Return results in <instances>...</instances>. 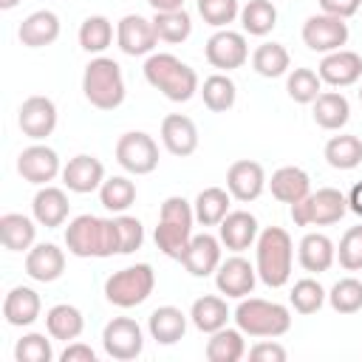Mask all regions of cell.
<instances>
[{
    "label": "cell",
    "mask_w": 362,
    "mask_h": 362,
    "mask_svg": "<svg viewBox=\"0 0 362 362\" xmlns=\"http://www.w3.org/2000/svg\"><path fill=\"white\" fill-rule=\"evenodd\" d=\"M294 240L283 226H266L255 240V269L269 288H280L291 280Z\"/></svg>",
    "instance_id": "6da1fadb"
},
{
    "label": "cell",
    "mask_w": 362,
    "mask_h": 362,
    "mask_svg": "<svg viewBox=\"0 0 362 362\" xmlns=\"http://www.w3.org/2000/svg\"><path fill=\"white\" fill-rule=\"evenodd\" d=\"M65 246L76 257H113V255H119L116 218L76 215L65 229Z\"/></svg>",
    "instance_id": "7a4b0ae2"
},
{
    "label": "cell",
    "mask_w": 362,
    "mask_h": 362,
    "mask_svg": "<svg viewBox=\"0 0 362 362\" xmlns=\"http://www.w3.org/2000/svg\"><path fill=\"white\" fill-rule=\"evenodd\" d=\"M144 79L170 102H189L198 93V74L175 54H150L144 59Z\"/></svg>",
    "instance_id": "3957f363"
},
{
    "label": "cell",
    "mask_w": 362,
    "mask_h": 362,
    "mask_svg": "<svg viewBox=\"0 0 362 362\" xmlns=\"http://www.w3.org/2000/svg\"><path fill=\"white\" fill-rule=\"evenodd\" d=\"M192 223H195V209L187 198H181V195L164 198V204L158 209L156 235H153L158 252L173 260H181V255L187 252V246L192 240Z\"/></svg>",
    "instance_id": "277c9868"
},
{
    "label": "cell",
    "mask_w": 362,
    "mask_h": 362,
    "mask_svg": "<svg viewBox=\"0 0 362 362\" xmlns=\"http://www.w3.org/2000/svg\"><path fill=\"white\" fill-rule=\"evenodd\" d=\"M232 317L246 337H260V339L283 337L291 328V311L283 303H272L260 297H243Z\"/></svg>",
    "instance_id": "5b68a950"
},
{
    "label": "cell",
    "mask_w": 362,
    "mask_h": 362,
    "mask_svg": "<svg viewBox=\"0 0 362 362\" xmlns=\"http://www.w3.org/2000/svg\"><path fill=\"white\" fill-rule=\"evenodd\" d=\"M82 93L96 110H116L124 102L122 65L110 57H93L82 74Z\"/></svg>",
    "instance_id": "8992f818"
},
{
    "label": "cell",
    "mask_w": 362,
    "mask_h": 362,
    "mask_svg": "<svg viewBox=\"0 0 362 362\" xmlns=\"http://www.w3.org/2000/svg\"><path fill=\"white\" fill-rule=\"evenodd\" d=\"M156 288V272L150 263H136L127 269L113 272L105 280V300L116 308H136L141 305Z\"/></svg>",
    "instance_id": "52a82bcc"
},
{
    "label": "cell",
    "mask_w": 362,
    "mask_h": 362,
    "mask_svg": "<svg viewBox=\"0 0 362 362\" xmlns=\"http://www.w3.org/2000/svg\"><path fill=\"white\" fill-rule=\"evenodd\" d=\"M345 212H348V195H342L334 187H322L317 192H308L303 201L291 204L294 226H331L339 223Z\"/></svg>",
    "instance_id": "ba28073f"
},
{
    "label": "cell",
    "mask_w": 362,
    "mask_h": 362,
    "mask_svg": "<svg viewBox=\"0 0 362 362\" xmlns=\"http://www.w3.org/2000/svg\"><path fill=\"white\" fill-rule=\"evenodd\" d=\"M116 161L130 175H147L158 167V144L144 130L122 133L116 141Z\"/></svg>",
    "instance_id": "9c48e42d"
},
{
    "label": "cell",
    "mask_w": 362,
    "mask_h": 362,
    "mask_svg": "<svg viewBox=\"0 0 362 362\" xmlns=\"http://www.w3.org/2000/svg\"><path fill=\"white\" fill-rule=\"evenodd\" d=\"M102 348L110 359L119 362H130L144 351V334L141 325L130 317H113L105 328H102Z\"/></svg>",
    "instance_id": "30bf717a"
},
{
    "label": "cell",
    "mask_w": 362,
    "mask_h": 362,
    "mask_svg": "<svg viewBox=\"0 0 362 362\" xmlns=\"http://www.w3.org/2000/svg\"><path fill=\"white\" fill-rule=\"evenodd\" d=\"M204 57L212 68H218L221 74H229L240 65H246L249 59V45H246V37L240 31H232V28H218L206 45H204Z\"/></svg>",
    "instance_id": "8fae6325"
},
{
    "label": "cell",
    "mask_w": 362,
    "mask_h": 362,
    "mask_svg": "<svg viewBox=\"0 0 362 362\" xmlns=\"http://www.w3.org/2000/svg\"><path fill=\"white\" fill-rule=\"evenodd\" d=\"M303 42L308 51H317V54H331V51H339L345 42H348V23L342 17H334V14H311L305 23H303Z\"/></svg>",
    "instance_id": "7c38bea8"
},
{
    "label": "cell",
    "mask_w": 362,
    "mask_h": 362,
    "mask_svg": "<svg viewBox=\"0 0 362 362\" xmlns=\"http://www.w3.org/2000/svg\"><path fill=\"white\" fill-rule=\"evenodd\" d=\"M116 42H119L122 54H127V57H150L158 45L153 20H147L141 14H124L116 25Z\"/></svg>",
    "instance_id": "4fadbf2b"
},
{
    "label": "cell",
    "mask_w": 362,
    "mask_h": 362,
    "mask_svg": "<svg viewBox=\"0 0 362 362\" xmlns=\"http://www.w3.org/2000/svg\"><path fill=\"white\" fill-rule=\"evenodd\" d=\"M255 283H257V269L246 257H240L238 252L232 257L221 260V266L215 269V286H218V291L226 294V297H232V300L249 297L252 288H255Z\"/></svg>",
    "instance_id": "5bb4252c"
},
{
    "label": "cell",
    "mask_w": 362,
    "mask_h": 362,
    "mask_svg": "<svg viewBox=\"0 0 362 362\" xmlns=\"http://www.w3.org/2000/svg\"><path fill=\"white\" fill-rule=\"evenodd\" d=\"M17 124H20L23 136L42 141L57 127V105L48 96H28L17 110Z\"/></svg>",
    "instance_id": "9a60e30c"
},
{
    "label": "cell",
    "mask_w": 362,
    "mask_h": 362,
    "mask_svg": "<svg viewBox=\"0 0 362 362\" xmlns=\"http://www.w3.org/2000/svg\"><path fill=\"white\" fill-rule=\"evenodd\" d=\"M17 173L23 175V181L45 187L48 181H54L57 175H62V164L59 156L45 147V144H31L17 156Z\"/></svg>",
    "instance_id": "2e32d148"
},
{
    "label": "cell",
    "mask_w": 362,
    "mask_h": 362,
    "mask_svg": "<svg viewBox=\"0 0 362 362\" xmlns=\"http://www.w3.org/2000/svg\"><path fill=\"white\" fill-rule=\"evenodd\" d=\"M266 184H269V181H266L263 167H260L257 161H252V158H240V161H235V164L226 170V189H229V195H232L235 201H240V204L257 201V198L263 195Z\"/></svg>",
    "instance_id": "e0dca14e"
},
{
    "label": "cell",
    "mask_w": 362,
    "mask_h": 362,
    "mask_svg": "<svg viewBox=\"0 0 362 362\" xmlns=\"http://www.w3.org/2000/svg\"><path fill=\"white\" fill-rule=\"evenodd\" d=\"M317 74L325 85L331 88H348V85H356L359 76H362V57L356 51H348V48H339V51H331L320 59L317 65Z\"/></svg>",
    "instance_id": "ac0fdd59"
},
{
    "label": "cell",
    "mask_w": 362,
    "mask_h": 362,
    "mask_svg": "<svg viewBox=\"0 0 362 362\" xmlns=\"http://www.w3.org/2000/svg\"><path fill=\"white\" fill-rule=\"evenodd\" d=\"M102 181H105V167L96 156L79 153V156L68 158V164L62 167V184L68 187V192L88 195V192L99 189Z\"/></svg>",
    "instance_id": "d6986e66"
},
{
    "label": "cell",
    "mask_w": 362,
    "mask_h": 362,
    "mask_svg": "<svg viewBox=\"0 0 362 362\" xmlns=\"http://www.w3.org/2000/svg\"><path fill=\"white\" fill-rule=\"evenodd\" d=\"M221 238L209 235V232H201V235H192L187 252L181 255V263L184 269L192 274V277H209L215 274V269L221 266Z\"/></svg>",
    "instance_id": "ffe728a7"
},
{
    "label": "cell",
    "mask_w": 362,
    "mask_h": 362,
    "mask_svg": "<svg viewBox=\"0 0 362 362\" xmlns=\"http://www.w3.org/2000/svg\"><path fill=\"white\" fill-rule=\"evenodd\" d=\"M161 144L167 147L170 156L187 158L198 150V127L189 116L184 113H170L161 122Z\"/></svg>",
    "instance_id": "44dd1931"
},
{
    "label": "cell",
    "mask_w": 362,
    "mask_h": 362,
    "mask_svg": "<svg viewBox=\"0 0 362 362\" xmlns=\"http://www.w3.org/2000/svg\"><path fill=\"white\" fill-rule=\"evenodd\" d=\"M260 229H257V218L246 209H235L229 212L221 223H218V238L229 252H246L249 246H255Z\"/></svg>",
    "instance_id": "7402d4cb"
},
{
    "label": "cell",
    "mask_w": 362,
    "mask_h": 362,
    "mask_svg": "<svg viewBox=\"0 0 362 362\" xmlns=\"http://www.w3.org/2000/svg\"><path fill=\"white\" fill-rule=\"evenodd\" d=\"M65 272V252L57 243H37L25 252V274L37 283H54Z\"/></svg>",
    "instance_id": "603a6c76"
},
{
    "label": "cell",
    "mask_w": 362,
    "mask_h": 362,
    "mask_svg": "<svg viewBox=\"0 0 362 362\" xmlns=\"http://www.w3.org/2000/svg\"><path fill=\"white\" fill-rule=\"evenodd\" d=\"M68 212H71V204H68V195L65 189L59 187H40L34 201H31V215L40 226L45 229H57L68 221Z\"/></svg>",
    "instance_id": "cb8c5ba5"
},
{
    "label": "cell",
    "mask_w": 362,
    "mask_h": 362,
    "mask_svg": "<svg viewBox=\"0 0 362 362\" xmlns=\"http://www.w3.org/2000/svg\"><path fill=\"white\" fill-rule=\"evenodd\" d=\"M297 260H300V266H303L305 272L322 274V272H328V269L334 266V260H337V246H334V240H331L328 235H322V232H308V235H303V240L297 243Z\"/></svg>",
    "instance_id": "d4e9b609"
},
{
    "label": "cell",
    "mask_w": 362,
    "mask_h": 362,
    "mask_svg": "<svg viewBox=\"0 0 362 362\" xmlns=\"http://www.w3.org/2000/svg\"><path fill=\"white\" fill-rule=\"evenodd\" d=\"M40 311H42V300H40V294H37L34 288H28V286H14V288L6 294V300H3V317H6V322L14 325V328L31 325V322L40 317Z\"/></svg>",
    "instance_id": "484cf974"
},
{
    "label": "cell",
    "mask_w": 362,
    "mask_h": 362,
    "mask_svg": "<svg viewBox=\"0 0 362 362\" xmlns=\"http://www.w3.org/2000/svg\"><path fill=\"white\" fill-rule=\"evenodd\" d=\"M17 37L25 48H45V45L57 42V37H59V17L48 8H40L20 23Z\"/></svg>",
    "instance_id": "4316f807"
},
{
    "label": "cell",
    "mask_w": 362,
    "mask_h": 362,
    "mask_svg": "<svg viewBox=\"0 0 362 362\" xmlns=\"http://www.w3.org/2000/svg\"><path fill=\"white\" fill-rule=\"evenodd\" d=\"M269 189H272V195H274L280 204H288V206H291V204L303 201V198L311 192V178H308L305 170L288 164V167H280V170L272 173Z\"/></svg>",
    "instance_id": "83f0119b"
},
{
    "label": "cell",
    "mask_w": 362,
    "mask_h": 362,
    "mask_svg": "<svg viewBox=\"0 0 362 362\" xmlns=\"http://www.w3.org/2000/svg\"><path fill=\"white\" fill-rule=\"evenodd\" d=\"M147 331L158 345H175L187 334V314L175 305H158L147 317Z\"/></svg>",
    "instance_id": "f1b7e54d"
},
{
    "label": "cell",
    "mask_w": 362,
    "mask_h": 362,
    "mask_svg": "<svg viewBox=\"0 0 362 362\" xmlns=\"http://www.w3.org/2000/svg\"><path fill=\"white\" fill-rule=\"evenodd\" d=\"M45 331L51 334V339L74 342L85 331V317H82V311L76 305L57 303V305H51L45 311Z\"/></svg>",
    "instance_id": "f546056e"
},
{
    "label": "cell",
    "mask_w": 362,
    "mask_h": 362,
    "mask_svg": "<svg viewBox=\"0 0 362 362\" xmlns=\"http://www.w3.org/2000/svg\"><path fill=\"white\" fill-rule=\"evenodd\" d=\"M311 105H314V110H311L314 122L322 130H342L351 119V105L339 90H322Z\"/></svg>",
    "instance_id": "4dcf8cb0"
},
{
    "label": "cell",
    "mask_w": 362,
    "mask_h": 362,
    "mask_svg": "<svg viewBox=\"0 0 362 362\" xmlns=\"http://www.w3.org/2000/svg\"><path fill=\"white\" fill-rule=\"evenodd\" d=\"M37 221L23 212H6L0 215V238L8 252H28L37 238Z\"/></svg>",
    "instance_id": "1f68e13d"
},
{
    "label": "cell",
    "mask_w": 362,
    "mask_h": 362,
    "mask_svg": "<svg viewBox=\"0 0 362 362\" xmlns=\"http://www.w3.org/2000/svg\"><path fill=\"white\" fill-rule=\"evenodd\" d=\"M246 334L240 328H218L206 339V359L209 362H238L246 356Z\"/></svg>",
    "instance_id": "d6a6232c"
},
{
    "label": "cell",
    "mask_w": 362,
    "mask_h": 362,
    "mask_svg": "<svg viewBox=\"0 0 362 362\" xmlns=\"http://www.w3.org/2000/svg\"><path fill=\"white\" fill-rule=\"evenodd\" d=\"M229 204H232V195L229 189H221V187H206L195 195L192 201V209H195V221L201 226H218L226 215H229Z\"/></svg>",
    "instance_id": "836d02e7"
},
{
    "label": "cell",
    "mask_w": 362,
    "mask_h": 362,
    "mask_svg": "<svg viewBox=\"0 0 362 362\" xmlns=\"http://www.w3.org/2000/svg\"><path fill=\"white\" fill-rule=\"evenodd\" d=\"M229 308H226V300L223 297H215V294H204L192 303L189 308V320L192 325L201 331V334H212L218 328H223L229 322Z\"/></svg>",
    "instance_id": "e575fe53"
},
{
    "label": "cell",
    "mask_w": 362,
    "mask_h": 362,
    "mask_svg": "<svg viewBox=\"0 0 362 362\" xmlns=\"http://www.w3.org/2000/svg\"><path fill=\"white\" fill-rule=\"evenodd\" d=\"M322 156H325V161L334 170H354V167L362 164V139L359 136H351V133L331 136L325 141Z\"/></svg>",
    "instance_id": "d590c367"
},
{
    "label": "cell",
    "mask_w": 362,
    "mask_h": 362,
    "mask_svg": "<svg viewBox=\"0 0 362 362\" xmlns=\"http://www.w3.org/2000/svg\"><path fill=\"white\" fill-rule=\"evenodd\" d=\"M252 68H255V74H260L266 79H277V76L288 74L291 57H288L286 45H280V42H263L252 54Z\"/></svg>",
    "instance_id": "8d00e7d4"
},
{
    "label": "cell",
    "mask_w": 362,
    "mask_h": 362,
    "mask_svg": "<svg viewBox=\"0 0 362 362\" xmlns=\"http://www.w3.org/2000/svg\"><path fill=\"white\" fill-rule=\"evenodd\" d=\"M198 93H201L204 105H206L212 113H226V110L235 105V99H238L235 82H232L226 74H221V71L212 74V76H206L204 85L198 88Z\"/></svg>",
    "instance_id": "74e56055"
},
{
    "label": "cell",
    "mask_w": 362,
    "mask_h": 362,
    "mask_svg": "<svg viewBox=\"0 0 362 362\" xmlns=\"http://www.w3.org/2000/svg\"><path fill=\"white\" fill-rule=\"evenodd\" d=\"M240 25H243V34L266 37L277 25L274 3L272 0H249L246 6H240Z\"/></svg>",
    "instance_id": "f35d334b"
},
{
    "label": "cell",
    "mask_w": 362,
    "mask_h": 362,
    "mask_svg": "<svg viewBox=\"0 0 362 362\" xmlns=\"http://www.w3.org/2000/svg\"><path fill=\"white\" fill-rule=\"evenodd\" d=\"M99 201L107 212H127L136 201V184L127 175H110L99 187Z\"/></svg>",
    "instance_id": "ab89813d"
},
{
    "label": "cell",
    "mask_w": 362,
    "mask_h": 362,
    "mask_svg": "<svg viewBox=\"0 0 362 362\" xmlns=\"http://www.w3.org/2000/svg\"><path fill=\"white\" fill-rule=\"evenodd\" d=\"M153 28H156V37L161 42L178 45L192 34V17L184 8H178V11H156L153 14Z\"/></svg>",
    "instance_id": "60d3db41"
},
{
    "label": "cell",
    "mask_w": 362,
    "mask_h": 362,
    "mask_svg": "<svg viewBox=\"0 0 362 362\" xmlns=\"http://www.w3.org/2000/svg\"><path fill=\"white\" fill-rule=\"evenodd\" d=\"M113 42V23L105 14H90L79 25V45L88 54H102Z\"/></svg>",
    "instance_id": "b9f144b4"
},
{
    "label": "cell",
    "mask_w": 362,
    "mask_h": 362,
    "mask_svg": "<svg viewBox=\"0 0 362 362\" xmlns=\"http://www.w3.org/2000/svg\"><path fill=\"white\" fill-rule=\"evenodd\" d=\"M328 300V291L314 280V277H303L291 286V294H288V303L297 314H317Z\"/></svg>",
    "instance_id": "7bdbcfd3"
},
{
    "label": "cell",
    "mask_w": 362,
    "mask_h": 362,
    "mask_svg": "<svg viewBox=\"0 0 362 362\" xmlns=\"http://www.w3.org/2000/svg\"><path fill=\"white\" fill-rule=\"evenodd\" d=\"M286 93L297 102V105H311L320 93H322V79L317 71L311 68H294L286 79Z\"/></svg>",
    "instance_id": "ee69618b"
},
{
    "label": "cell",
    "mask_w": 362,
    "mask_h": 362,
    "mask_svg": "<svg viewBox=\"0 0 362 362\" xmlns=\"http://www.w3.org/2000/svg\"><path fill=\"white\" fill-rule=\"evenodd\" d=\"M328 305L337 314H356L362 311V280L356 277H342L331 286L328 291Z\"/></svg>",
    "instance_id": "f6af8a7d"
},
{
    "label": "cell",
    "mask_w": 362,
    "mask_h": 362,
    "mask_svg": "<svg viewBox=\"0 0 362 362\" xmlns=\"http://www.w3.org/2000/svg\"><path fill=\"white\" fill-rule=\"evenodd\" d=\"M51 337V334H48ZM45 334H23L14 345V359L17 362H51L54 359V348L51 339Z\"/></svg>",
    "instance_id": "bcb514c9"
},
{
    "label": "cell",
    "mask_w": 362,
    "mask_h": 362,
    "mask_svg": "<svg viewBox=\"0 0 362 362\" xmlns=\"http://www.w3.org/2000/svg\"><path fill=\"white\" fill-rule=\"evenodd\" d=\"M198 14L212 28H229L240 17V6L238 0H198Z\"/></svg>",
    "instance_id": "7dc6e473"
},
{
    "label": "cell",
    "mask_w": 362,
    "mask_h": 362,
    "mask_svg": "<svg viewBox=\"0 0 362 362\" xmlns=\"http://www.w3.org/2000/svg\"><path fill=\"white\" fill-rule=\"evenodd\" d=\"M337 260L345 272H362V223L351 226L337 246Z\"/></svg>",
    "instance_id": "c3c4849f"
},
{
    "label": "cell",
    "mask_w": 362,
    "mask_h": 362,
    "mask_svg": "<svg viewBox=\"0 0 362 362\" xmlns=\"http://www.w3.org/2000/svg\"><path fill=\"white\" fill-rule=\"evenodd\" d=\"M116 226H119V255H133L136 249H141V243H144V226H141L139 218L122 212L116 218Z\"/></svg>",
    "instance_id": "681fc988"
},
{
    "label": "cell",
    "mask_w": 362,
    "mask_h": 362,
    "mask_svg": "<svg viewBox=\"0 0 362 362\" xmlns=\"http://www.w3.org/2000/svg\"><path fill=\"white\" fill-rule=\"evenodd\" d=\"M249 359L255 362H286V348L274 339H263L249 348Z\"/></svg>",
    "instance_id": "f907efd6"
},
{
    "label": "cell",
    "mask_w": 362,
    "mask_h": 362,
    "mask_svg": "<svg viewBox=\"0 0 362 362\" xmlns=\"http://www.w3.org/2000/svg\"><path fill=\"white\" fill-rule=\"evenodd\" d=\"M320 8L325 14H334V17L348 20V17H354L362 8V0H320Z\"/></svg>",
    "instance_id": "816d5d0a"
},
{
    "label": "cell",
    "mask_w": 362,
    "mask_h": 362,
    "mask_svg": "<svg viewBox=\"0 0 362 362\" xmlns=\"http://www.w3.org/2000/svg\"><path fill=\"white\" fill-rule=\"evenodd\" d=\"M59 359H62V362H96V351H93L90 345L74 339V342H68V348L59 354Z\"/></svg>",
    "instance_id": "f5cc1de1"
},
{
    "label": "cell",
    "mask_w": 362,
    "mask_h": 362,
    "mask_svg": "<svg viewBox=\"0 0 362 362\" xmlns=\"http://www.w3.org/2000/svg\"><path fill=\"white\" fill-rule=\"evenodd\" d=\"M348 209L362 218V181H356V184L351 187V192H348Z\"/></svg>",
    "instance_id": "db71d44e"
},
{
    "label": "cell",
    "mask_w": 362,
    "mask_h": 362,
    "mask_svg": "<svg viewBox=\"0 0 362 362\" xmlns=\"http://www.w3.org/2000/svg\"><path fill=\"white\" fill-rule=\"evenodd\" d=\"M153 6V11H178L184 8V0H147Z\"/></svg>",
    "instance_id": "11a10c76"
},
{
    "label": "cell",
    "mask_w": 362,
    "mask_h": 362,
    "mask_svg": "<svg viewBox=\"0 0 362 362\" xmlns=\"http://www.w3.org/2000/svg\"><path fill=\"white\" fill-rule=\"evenodd\" d=\"M23 0H0V8L3 11H8V8H14V6H20Z\"/></svg>",
    "instance_id": "9f6ffc18"
},
{
    "label": "cell",
    "mask_w": 362,
    "mask_h": 362,
    "mask_svg": "<svg viewBox=\"0 0 362 362\" xmlns=\"http://www.w3.org/2000/svg\"><path fill=\"white\" fill-rule=\"evenodd\" d=\"M359 102H362V88H359Z\"/></svg>",
    "instance_id": "6f0895ef"
}]
</instances>
